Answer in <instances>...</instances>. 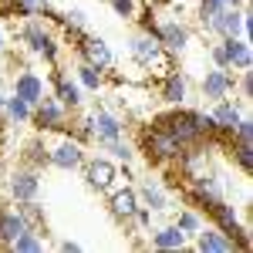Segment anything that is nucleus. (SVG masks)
Segmentation results:
<instances>
[{"label": "nucleus", "instance_id": "20e7f679", "mask_svg": "<svg viewBox=\"0 0 253 253\" xmlns=\"http://www.w3.org/2000/svg\"><path fill=\"white\" fill-rule=\"evenodd\" d=\"M68 122H71V112H68L54 95H44L38 105L31 108V125H34L38 132H64Z\"/></svg>", "mask_w": 253, "mask_h": 253}, {"label": "nucleus", "instance_id": "5701e85b", "mask_svg": "<svg viewBox=\"0 0 253 253\" xmlns=\"http://www.w3.org/2000/svg\"><path fill=\"white\" fill-rule=\"evenodd\" d=\"M156 250H186V233L175 226V223H169V226H159V230H152V240H149Z\"/></svg>", "mask_w": 253, "mask_h": 253}, {"label": "nucleus", "instance_id": "72a5a7b5", "mask_svg": "<svg viewBox=\"0 0 253 253\" xmlns=\"http://www.w3.org/2000/svg\"><path fill=\"white\" fill-rule=\"evenodd\" d=\"M108 3H112V10H115L122 20H135V14H138L135 0H108Z\"/></svg>", "mask_w": 253, "mask_h": 253}, {"label": "nucleus", "instance_id": "c9c22d12", "mask_svg": "<svg viewBox=\"0 0 253 253\" xmlns=\"http://www.w3.org/2000/svg\"><path fill=\"white\" fill-rule=\"evenodd\" d=\"M61 250H64V253H78L81 243H78V240H61Z\"/></svg>", "mask_w": 253, "mask_h": 253}, {"label": "nucleus", "instance_id": "423d86ee", "mask_svg": "<svg viewBox=\"0 0 253 253\" xmlns=\"http://www.w3.org/2000/svg\"><path fill=\"white\" fill-rule=\"evenodd\" d=\"M88 125H91V142H98V145H108V142H115V138L125 135L122 115L108 112L105 105H95V108L88 112Z\"/></svg>", "mask_w": 253, "mask_h": 253}, {"label": "nucleus", "instance_id": "79ce46f5", "mask_svg": "<svg viewBox=\"0 0 253 253\" xmlns=\"http://www.w3.org/2000/svg\"><path fill=\"white\" fill-rule=\"evenodd\" d=\"M0 3H3V0H0Z\"/></svg>", "mask_w": 253, "mask_h": 253}, {"label": "nucleus", "instance_id": "c756f323", "mask_svg": "<svg viewBox=\"0 0 253 253\" xmlns=\"http://www.w3.org/2000/svg\"><path fill=\"white\" fill-rule=\"evenodd\" d=\"M175 226H179L186 236H196L199 230H203V216L196 213V210H179V213H175Z\"/></svg>", "mask_w": 253, "mask_h": 253}, {"label": "nucleus", "instance_id": "4be33fe9", "mask_svg": "<svg viewBox=\"0 0 253 253\" xmlns=\"http://www.w3.org/2000/svg\"><path fill=\"white\" fill-rule=\"evenodd\" d=\"M20 162H24V166H31V169H47V166H51V149H47V145H44V138H27V142H24V152H20Z\"/></svg>", "mask_w": 253, "mask_h": 253}, {"label": "nucleus", "instance_id": "b1692460", "mask_svg": "<svg viewBox=\"0 0 253 253\" xmlns=\"http://www.w3.org/2000/svg\"><path fill=\"white\" fill-rule=\"evenodd\" d=\"M7 14H14V17H47L51 14V0H7Z\"/></svg>", "mask_w": 253, "mask_h": 253}, {"label": "nucleus", "instance_id": "aec40b11", "mask_svg": "<svg viewBox=\"0 0 253 253\" xmlns=\"http://www.w3.org/2000/svg\"><path fill=\"white\" fill-rule=\"evenodd\" d=\"M162 84H159V98L166 101V105H182L186 101V95H189V81H186V75H179V71H169L166 78H159Z\"/></svg>", "mask_w": 253, "mask_h": 253}, {"label": "nucleus", "instance_id": "4c0bfd02", "mask_svg": "<svg viewBox=\"0 0 253 253\" xmlns=\"http://www.w3.org/2000/svg\"><path fill=\"white\" fill-rule=\"evenodd\" d=\"M0 54H3V31H0Z\"/></svg>", "mask_w": 253, "mask_h": 253}, {"label": "nucleus", "instance_id": "39448f33", "mask_svg": "<svg viewBox=\"0 0 253 253\" xmlns=\"http://www.w3.org/2000/svg\"><path fill=\"white\" fill-rule=\"evenodd\" d=\"M142 152H145L149 162H156V166H172L175 159H179V152H182V145L172 135H166L162 128L152 125V128L142 132Z\"/></svg>", "mask_w": 253, "mask_h": 253}, {"label": "nucleus", "instance_id": "6ab92c4d", "mask_svg": "<svg viewBox=\"0 0 253 253\" xmlns=\"http://www.w3.org/2000/svg\"><path fill=\"white\" fill-rule=\"evenodd\" d=\"M14 95L17 98H24L31 108L38 105L41 98H44V78H41L38 71H20V75H14Z\"/></svg>", "mask_w": 253, "mask_h": 253}, {"label": "nucleus", "instance_id": "473e14b6", "mask_svg": "<svg viewBox=\"0 0 253 253\" xmlns=\"http://www.w3.org/2000/svg\"><path fill=\"white\" fill-rule=\"evenodd\" d=\"M84 10L81 7H71V10H64L61 14V24H64V31H84Z\"/></svg>", "mask_w": 253, "mask_h": 253}, {"label": "nucleus", "instance_id": "e433bc0d", "mask_svg": "<svg viewBox=\"0 0 253 253\" xmlns=\"http://www.w3.org/2000/svg\"><path fill=\"white\" fill-rule=\"evenodd\" d=\"M223 3H226V7H243L247 0H223Z\"/></svg>", "mask_w": 253, "mask_h": 253}, {"label": "nucleus", "instance_id": "f704fd0d", "mask_svg": "<svg viewBox=\"0 0 253 253\" xmlns=\"http://www.w3.org/2000/svg\"><path fill=\"white\" fill-rule=\"evenodd\" d=\"M240 84V95H243V101L250 105V98H253V71H243V78L236 81Z\"/></svg>", "mask_w": 253, "mask_h": 253}, {"label": "nucleus", "instance_id": "0eeeda50", "mask_svg": "<svg viewBox=\"0 0 253 253\" xmlns=\"http://www.w3.org/2000/svg\"><path fill=\"white\" fill-rule=\"evenodd\" d=\"M75 51H78L81 61L95 64L98 71H112V68H115V54H112L108 41L98 38V34H81V38L75 41Z\"/></svg>", "mask_w": 253, "mask_h": 253}, {"label": "nucleus", "instance_id": "f3484780", "mask_svg": "<svg viewBox=\"0 0 253 253\" xmlns=\"http://www.w3.org/2000/svg\"><path fill=\"white\" fill-rule=\"evenodd\" d=\"M135 193H138V203H142V206H149L152 213H166V210H172L169 189H166L159 179H142Z\"/></svg>", "mask_w": 253, "mask_h": 253}, {"label": "nucleus", "instance_id": "bb28decb", "mask_svg": "<svg viewBox=\"0 0 253 253\" xmlns=\"http://www.w3.org/2000/svg\"><path fill=\"white\" fill-rule=\"evenodd\" d=\"M3 115H7V122H14V125H27L31 122V105L17 95H7L3 98Z\"/></svg>", "mask_w": 253, "mask_h": 253}, {"label": "nucleus", "instance_id": "1a4fd4ad", "mask_svg": "<svg viewBox=\"0 0 253 253\" xmlns=\"http://www.w3.org/2000/svg\"><path fill=\"white\" fill-rule=\"evenodd\" d=\"M233 88H236V71L233 68H213V71H206L203 81H199V91H203V98H206L210 105L230 98Z\"/></svg>", "mask_w": 253, "mask_h": 253}, {"label": "nucleus", "instance_id": "f8f14e48", "mask_svg": "<svg viewBox=\"0 0 253 253\" xmlns=\"http://www.w3.org/2000/svg\"><path fill=\"white\" fill-rule=\"evenodd\" d=\"M243 115H247V112H243L236 101H230V98H223V101H213V112H210V118H213V135L230 138Z\"/></svg>", "mask_w": 253, "mask_h": 253}, {"label": "nucleus", "instance_id": "412c9836", "mask_svg": "<svg viewBox=\"0 0 253 253\" xmlns=\"http://www.w3.org/2000/svg\"><path fill=\"white\" fill-rule=\"evenodd\" d=\"M54 98H58L68 112L81 108V101H84V98H81V84H78V81H71L64 71H54Z\"/></svg>", "mask_w": 253, "mask_h": 253}, {"label": "nucleus", "instance_id": "2f4dec72", "mask_svg": "<svg viewBox=\"0 0 253 253\" xmlns=\"http://www.w3.org/2000/svg\"><path fill=\"white\" fill-rule=\"evenodd\" d=\"M223 7H226L223 0H199V24H203V31L210 27V20H213Z\"/></svg>", "mask_w": 253, "mask_h": 253}, {"label": "nucleus", "instance_id": "dca6fc26", "mask_svg": "<svg viewBox=\"0 0 253 253\" xmlns=\"http://www.w3.org/2000/svg\"><path fill=\"white\" fill-rule=\"evenodd\" d=\"M206 31L216 38H243V7H223Z\"/></svg>", "mask_w": 253, "mask_h": 253}, {"label": "nucleus", "instance_id": "ea45409f", "mask_svg": "<svg viewBox=\"0 0 253 253\" xmlns=\"http://www.w3.org/2000/svg\"><path fill=\"white\" fill-rule=\"evenodd\" d=\"M0 186H3V172H0Z\"/></svg>", "mask_w": 253, "mask_h": 253}, {"label": "nucleus", "instance_id": "f257e3e1", "mask_svg": "<svg viewBox=\"0 0 253 253\" xmlns=\"http://www.w3.org/2000/svg\"><path fill=\"white\" fill-rule=\"evenodd\" d=\"M152 125L162 128L166 135H172L182 149L203 145V138L213 135V118H210V112H193V108H182V105H172V112L156 115Z\"/></svg>", "mask_w": 253, "mask_h": 253}, {"label": "nucleus", "instance_id": "4468645a", "mask_svg": "<svg viewBox=\"0 0 253 253\" xmlns=\"http://www.w3.org/2000/svg\"><path fill=\"white\" fill-rule=\"evenodd\" d=\"M216 44L226 58V68H233V71H250L253 68V51L247 38H219Z\"/></svg>", "mask_w": 253, "mask_h": 253}, {"label": "nucleus", "instance_id": "ddd939ff", "mask_svg": "<svg viewBox=\"0 0 253 253\" xmlns=\"http://www.w3.org/2000/svg\"><path fill=\"white\" fill-rule=\"evenodd\" d=\"M84 179H88V186L95 189V193H105L108 186H112V179L118 175V166H115V159H108V156H98V159H84Z\"/></svg>", "mask_w": 253, "mask_h": 253}, {"label": "nucleus", "instance_id": "a19ab883", "mask_svg": "<svg viewBox=\"0 0 253 253\" xmlns=\"http://www.w3.org/2000/svg\"><path fill=\"white\" fill-rule=\"evenodd\" d=\"M105 3H108V0H105Z\"/></svg>", "mask_w": 253, "mask_h": 253}, {"label": "nucleus", "instance_id": "2eb2a0df", "mask_svg": "<svg viewBox=\"0 0 253 253\" xmlns=\"http://www.w3.org/2000/svg\"><path fill=\"white\" fill-rule=\"evenodd\" d=\"M108 193H112L108 196V213L125 226L138 210V193L132 189V186H118V189H108Z\"/></svg>", "mask_w": 253, "mask_h": 253}, {"label": "nucleus", "instance_id": "9d476101", "mask_svg": "<svg viewBox=\"0 0 253 253\" xmlns=\"http://www.w3.org/2000/svg\"><path fill=\"white\" fill-rule=\"evenodd\" d=\"M7 193H10V199H14V203L38 199V193H41V172L20 162L17 169L10 172V179H7Z\"/></svg>", "mask_w": 253, "mask_h": 253}, {"label": "nucleus", "instance_id": "7c9ffc66", "mask_svg": "<svg viewBox=\"0 0 253 253\" xmlns=\"http://www.w3.org/2000/svg\"><path fill=\"white\" fill-rule=\"evenodd\" d=\"M101 149L108 152V159H115V162H125V166H128V162L135 159V149H132V145L125 142V135L115 138V142H108V145H101Z\"/></svg>", "mask_w": 253, "mask_h": 253}, {"label": "nucleus", "instance_id": "a878e982", "mask_svg": "<svg viewBox=\"0 0 253 253\" xmlns=\"http://www.w3.org/2000/svg\"><path fill=\"white\" fill-rule=\"evenodd\" d=\"M75 75H78V84L84 91H101L105 88V71H98L95 64H88V61H78V68H75Z\"/></svg>", "mask_w": 253, "mask_h": 253}, {"label": "nucleus", "instance_id": "a211bd4d", "mask_svg": "<svg viewBox=\"0 0 253 253\" xmlns=\"http://www.w3.org/2000/svg\"><path fill=\"white\" fill-rule=\"evenodd\" d=\"M196 250L199 253H233L236 243L223 233L219 226H203V230L196 233Z\"/></svg>", "mask_w": 253, "mask_h": 253}, {"label": "nucleus", "instance_id": "58836bf2", "mask_svg": "<svg viewBox=\"0 0 253 253\" xmlns=\"http://www.w3.org/2000/svg\"><path fill=\"white\" fill-rule=\"evenodd\" d=\"M0 159H3V145H0Z\"/></svg>", "mask_w": 253, "mask_h": 253}, {"label": "nucleus", "instance_id": "cd10ccee", "mask_svg": "<svg viewBox=\"0 0 253 253\" xmlns=\"http://www.w3.org/2000/svg\"><path fill=\"white\" fill-rule=\"evenodd\" d=\"M20 210V216H24V223L31 226V230H41L44 233V210L38 206V199H27V203H14Z\"/></svg>", "mask_w": 253, "mask_h": 253}, {"label": "nucleus", "instance_id": "393cba45", "mask_svg": "<svg viewBox=\"0 0 253 253\" xmlns=\"http://www.w3.org/2000/svg\"><path fill=\"white\" fill-rule=\"evenodd\" d=\"M44 247H47V233H41V230H24V233L7 247V250H17V253H44Z\"/></svg>", "mask_w": 253, "mask_h": 253}, {"label": "nucleus", "instance_id": "c85d7f7f", "mask_svg": "<svg viewBox=\"0 0 253 253\" xmlns=\"http://www.w3.org/2000/svg\"><path fill=\"white\" fill-rule=\"evenodd\" d=\"M230 145H233L236 166H240L243 172L250 175V172H253V145H250V142H243V138H230Z\"/></svg>", "mask_w": 253, "mask_h": 253}, {"label": "nucleus", "instance_id": "9b49d317", "mask_svg": "<svg viewBox=\"0 0 253 253\" xmlns=\"http://www.w3.org/2000/svg\"><path fill=\"white\" fill-rule=\"evenodd\" d=\"M84 142H78V138H71V135H64L51 149V166L54 169H61V172H75V169H81L84 166Z\"/></svg>", "mask_w": 253, "mask_h": 253}, {"label": "nucleus", "instance_id": "f03ea898", "mask_svg": "<svg viewBox=\"0 0 253 253\" xmlns=\"http://www.w3.org/2000/svg\"><path fill=\"white\" fill-rule=\"evenodd\" d=\"M128 54H132V61H135L145 75H152V78H166L169 71H175V54H169V51L159 44L156 34L138 31L135 38L128 41Z\"/></svg>", "mask_w": 253, "mask_h": 253}, {"label": "nucleus", "instance_id": "6e6552de", "mask_svg": "<svg viewBox=\"0 0 253 253\" xmlns=\"http://www.w3.org/2000/svg\"><path fill=\"white\" fill-rule=\"evenodd\" d=\"M156 38L169 54H182V51L189 47V41H193V31H189L179 17H162L156 24Z\"/></svg>", "mask_w": 253, "mask_h": 253}, {"label": "nucleus", "instance_id": "7ed1b4c3", "mask_svg": "<svg viewBox=\"0 0 253 253\" xmlns=\"http://www.w3.org/2000/svg\"><path fill=\"white\" fill-rule=\"evenodd\" d=\"M17 38H20V44H24L31 54L44 58L47 64H58L61 47H58L54 34L47 31V24H44L41 17H24V24H20V31H17Z\"/></svg>", "mask_w": 253, "mask_h": 253}]
</instances>
